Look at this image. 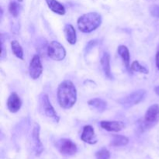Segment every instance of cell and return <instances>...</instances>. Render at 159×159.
<instances>
[{
	"label": "cell",
	"instance_id": "obj_1",
	"mask_svg": "<svg viewBox=\"0 0 159 159\" xmlns=\"http://www.w3.org/2000/svg\"><path fill=\"white\" fill-rule=\"evenodd\" d=\"M57 99L60 107L71 109L77 101V90L71 81H64L57 88Z\"/></svg>",
	"mask_w": 159,
	"mask_h": 159
},
{
	"label": "cell",
	"instance_id": "obj_2",
	"mask_svg": "<svg viewBox=\"0 0 159 159\" xmlns=\"http://www.w3.org/2000/svg\"><path fill=\"white\" fill-rule=\"evenodd\" d=\"M102 23V16L99 13L92 12L81 16L77 22L79 30L89 34L96 30Z\"/></svg>",
	"mask_w": 159,
	"mask_h": 159
},
{
	"label": "cell",
	"instance_id": "obj_3",
	"mask_svg": "<svg viewBox=\"0 0 159 159\" xmlns=\"http://www.w3.org/2000/svg\"><path fill=\"white\" fill-rule=\"evenodd\" d=\"M159 121V106L154 104L148 109L141 123V129L148 130L156 125Z\"/></svg>",
	"mask_w": 159,
	"mask_h": 159
},
{
	"label": "cell",
	"instance_id": "obj_4",
	"mask_svg": "<svg viewBox=\"0 0 159 159\" xmlns=\"http://www.w3.org/2000/svg\"><path fill=\"white\" fill-rule=\"evenodd\" d=\"M146 96V91L144 89H140L138 91L133 92L128 96L120 99L119 102L121 106L125 108H129L133 106L137 105L141 102Z\"/></svg>",
	"mask_w": 159,
	"mask_h": 159
},
{
	"label": "cell",
	"instance_id": "obj_5",
	"mask_svg": "<svg viewBox=\"0 0 159 159\" xmlns=\"http://www.w3.org/2000/svg\"><path fill=\"white\" fill-rule=\"evenodd\" d=\"M48 55L50 58L57 61H60L63 60L66 56V51L61 43L54 40L48 45Z\"/></svg>",
	"mask_w": 159,
	"mask_h": 159
},
{
	"label": "cell",
	"instance_id": "obj_6",
	"mask_svg": "<svg viewBox=\"0 0 159 159\" xmlns=\"http://www.w3.org/2000/svg\"><path fill=\"white\" fill-rule=\"evenodd\" d=\"M40 103L41 110H43V114H44L47 117L50 118V119H51L52 120H54L55 123H58L59 116H57V113H56L55 110H54V107L51 105L48 95H41V96L40 97Z\"/></svg>",
	"mask_w": 159,
	"mask_h": 159
},
{
	"label": "cell",
	"instance_id": "obj_7",
	"mask_svg": "<svg viewBox=\"0 0 159 159\" xmlns=\"http://www.w3.org/2000/svg\"><path fill=\"white\" fill-rule=\"evenodd\" d=\"M57 148L59 152L64 155H73L77 152V146L73 141L71 140L66 139H61L57 143Z\"/></svg>",
	"mask_w": 159,
	"mask_h": 159
},
{
	"label": "cell",
	"instance_id": "obj_8",
	"mask_svg": "<svg viewBox=\"0 0 159 159\" xmlns=\"http://www.w3.org/2000/svg\"><path fill=\"white\" fill-rule=\"evenodd\" d=\"M43 72V67H42L41 61L40 56L36 54L33 57L29 66V74L30 76L33 79H37L40 78Z\"/></svg>",
	"mask_w": 159,
	"mask_h": 159
},
{
	"label": "cell",
	"instance_id": "obj_9",
	"mask_svg": "<svg viewBox=\"0 0 159 159\" xmlns=\"http://www.w3.org/2000/svg\"><path fill=\"white\" fill-rule=\"evenodd\" d=\"M81 139L84 142L89 144H95L97 142V138L95 134L94 128L91 125L85 126L81 135Z\"/></svg>",
	"mask_w": 159,
	"mask_h": 159
},
{
	"label": "cell",
	"instance_id": "obj_10",
	"mask_svg": "<svg viewBox=\"0 0 159 159\" xmlns=\"http://www.w3.org/2000/svg\"><path fill=\"white\" fill-rule=\"evenodd\" d=\"M22 106V101L20 96L16 93H12L9 96L7 100V107L8 110L11 113H16L20 110Z\"/></svg>",
	"mask_w": 159,
	"mask_h": 159
},
{
	"label": "cell",
	"instance_id": "obj_11",
	"mask_svg": "<svg viewBox=\"0 0 159 159\" xmlns=\"http://www.w3.org/2000/svg\"><path fill=\"white\" fill-rule=\"evenodd\" d=\"M100 126L104 130L110 132H119L125 127L121 121H101Z\"/></svg>",
	"mask_w": 159,
	"mask_h": 159
},
{
	"label": "cell",
	"instance_id": "obj_12",
	"mask_svg": "<svg viewBox=\"0 0 159 159\" xmlns=\"http://www.w3.org/2000/svg\"><path fill=\"white\" fill-rule=\"evenodd\" d=\"M32 137L33 140H34V147H35L36 155H40L42 153V152H43V148L40 138V126H39V124H35V125H34Z\"/></svg>",
	"mask_w": 159,
	"mask_h": 159
},
{
	"label": "cell",
	"instance_id": "obj_13",
	"mask_svg": "<svg viewBox=\"0 0 159 159\" xmlns=\"http://www.w3.org/2000/svg\"><path fill=\"white\" fill-rule=\"evenodd\" d=\"M101 66H102L103 72L105 75L109 79H113V75L111 73V68H110V56L108 52H104L101 57Z\"/></svg>",
	"mask_w": 159,
	"mask_h": 159
},
{
	"label": "cell",
	"instance_id": "obj_14",
	"mask_svg": "<svg viewBox=\"0 0 159 159\" xmlns=\"http://www.w3.org/2000/svg\"><path fill=\"white\" fill-rule=\"evenodd\" d=\"M64 33H65L67 41L71 45L75 44L76 41H77V36H76V31L74 26L71 24L65 25Z\"/></svg>",
	"mask_w": 159,
	"mask_h": 159
},
{
	"label": "cell",
	"instance_id": "obj_15",
	"mask_svg": "<svg viewBox=\"0 0 159 159\" xmlns=\"http://www.w3.org/2000/svg\"><path fill=\"white\" fill-rule=\"evenodd\" d=\"M46 2L48 4V7L52 12L54 13H57L58 15H65V8L61 3L59 2L57 0H46Z\"/></svg>",
	"mask_w": 159,
	"mask_h": 159
},
{
	"label": "cell",
	"instance_id": "obj_16",
	"mask_svg": "<svg viewBox=\"0 0 159 159\" xmlns=\"http://www.w3.org/2000/svg\"><path fill=\"white\" fill-rule=\"evenodd\" d=\"M117 51L119 55L120 56V57L122 58L126 68H127V69H130V52H129L128 48H127L126 46H124V45H120V46H119V48H118Z\"/></svg>",
	"mask_w": 159,
	"mask_h": 159
},
{
	"label": "cell",
	"instance_id": "obj_17",
	"mask_svg": "<svg viewBox=\"0 0 159 159\" xmlns=\"http://www.w3.org/2000/svg\"><path fill=\"white\" fill-rule=\"evenodd\" d=\"M88 104L92 109H94L99 112H103L107 107V102L104 101L103 99H99V98L90 99L88 102Z\"/></svg>",
	"mask_w": 159,
	"mask_h": 159
},
{
	"label": "cell",
	"instance_id": "obj_18",
	"mask_svg": "<svg viewBox=\"0 0 159 159\" xmlns=\"http://www.w3.org/2000/svg\"><path fill=\"white\" fill-rule=\"evenodd\" d=\"M128 142L129 140L127 137L123 135H114L110 144L113 147H121L127 145Z\"/></svg>",
	"mask_w": 159,
	"mask_h": 159
},
{
	"label": "cell",
	"instance_id": "obj_19",
	"mask_svg": "<svg viewBox=\"0 0 159 159\" xmlns=\"http://www.w3.org/2000/svg\"><path fill=\"white\" fill-rule=\"evenodd\" d=\"M11 48H12V51L14 54V55L16 57H18L19 59H23V50L22 48L21 45L20 44L17 40H12L11 42Z\"/></svg>",
	"mask_w": 159,
	"mask_h": 159
},
{
	"label": "cell",
	"instance_id": "obj_20",
	"mask_svg": "<svg viewBox=\"0 0 159 159\" xmlns=\"http://www.w3.org/2000/svg\"><path fill=\"white\" fill-rule=\"evenodd\" d=\"M22 7L19 3H17L16 2H10L9 6V11L10 12L11 15L13 17H17L19 16V14L20 13V11H21Z\"/></svg>",
	"mask_w": 159,
	"mask_h": 159
},
{
	"label": "cell",
	"instance_id": "obj_21",
	"mask_svg": "<svg viewBox=\"0 0 159 159\" xmlns=\"http://www.w3.org/2000/svg\"><path fill=\"white\" fill-rule=\"evenodd\" d=\"M130 69L134 71H137V72L142 73V74H148L149 71L145 67H144L143 65H141L138 61H135L132 63L131 66H130Z\"/></svg>",
	"mask_w": 159,
	"mask_h": 159
},
{
	"label": "cell",
	"instance_id": "obj_22",
	"mask_svg": "<svg viewBox=\"0 0 159 159\" xmlns=\"http://www.w3.org/2000/svg\"><path fill=\"white\" fill-rule=\"evenodd\" d=\"M96 159H110V153L107 149L102 148L96 153Z\"/></svg>",
	"mask_w": 159,
	"mask_h": 159
},
{
	"label": "cell",
	"instance_id": "obj_23",
	"mask_svg": "<svg viewBox=\"0 0 159 159\" xmlns=\"http://www.w3.org/2000/svg\"><path fill=\"white\" fill-rule=\"evenodd\" d=\"M151 14L154 17L159 18V6L158 5H154L150 8Z\"/></svg>",
	"mask_w": 159,
	"mask_h": 159
},
{
	"label": "cell",
	"instance_id": "obj_24",
	"mask_svg": "<svg viewBox=\"0 0 159 159\" xmlns=\"http://www.w3.org/2000/svg\"><path fill=\"white\" fill-rule=\"evenodd\" d=\"M156 65H157V68L159 69V52L156 55Z\"/></svg>",
	"mask_w": 159,
	"mask_h": 159
},
{
	"label": "cell",
	"instance_id": "obj_25",
	"mask_svg": "<svg viewBox=\"0 0 159 159\" xmlns=\"http://www.w3.org/2000/svg\"><path fill=\"white\" fill-rule=\"evenodd\" d=\"M155 93H156L157 95H158V96H159V85L158 86H156L155 88Z\"/></svg>",
	"mask_w": 159,
	"mask_h": 159
},
{
	"label": "cell",
	"instance_id": "obj_26",
	"mask_svg": "<svg viewBox=\"0 0 159 159\" xmlns=\"http://www.w3.org/2000/svg\"><path fill=\"white\" fill-rule=\"evenodd\" d=\"M18 1H19V2H23V0H18Z\"/></svg>",
	"mask_w": 159,
	"mask_h": 159
}]
</instances>
